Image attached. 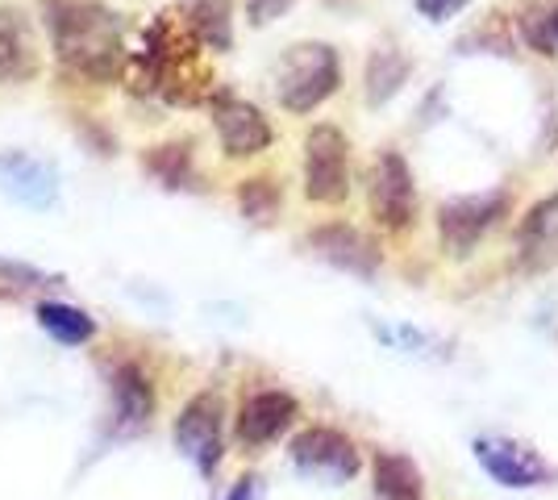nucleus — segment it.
<instances>
[{
    "label": "nucleus",
    "instance_id": "22",
    "mask_svg": "<svg viewBox=\"0 0 558 500\" xmlns=\"http://www.w3.org/2000/svg\"><path fill=\"white\" fill-rule=\"evenodd\" d=\"M279 188L267 180V175H255V180H242V188H238V205H242V214L251 217V221H271L279 214Z\"/></svg>",
    "mask_w": 558,
    "mask_h": 500
},
{
    "label": "nucleus",
    "instance_id": "12",
    "mask_svg": "<svg viewBox=\"0 0 558 500\" xmlns=\"http://www.w3.org/2000/svg\"><path fill=\"white\" fill-rule=\"evenodd\" d=\"M296 397L292 392H279V388H267V392H255L242 413H238V438L246 442V447H267V442H276L283 429L296 422Z\"/></svg>",
    "mask_w": 558,
    "mask_h": 500
},
{
    "label": "nucleus",
    "instance_id": "20",
    "mask_svg": "<svg viewBox=\"0 0 558 500\" xmlns=\"http://www.w3.org/2000/svg\"><path fill=\"white\" fill-rule=\"evenodd\" d=\"M142 163L150 167L167 188H192L196 184V171H192V146L187 143H163L155 146Z\"/></svg>",
    "mask_w": 558,
    "mask_h": 500
},
{
    "label": "nucleus",
    "instance_id": "11",
    "mask_svg": "<svg viewBox=\"0 0 558 500\" xmlns=\"http://www.w3.org/2000/svg\"><path fill=\"white\" fill-rule=\"evenodd\" d=\"M304 242H308V251H313L317 259L333 263V267H342L350 276H375V271H379V246H375L363 230L347 225V221L317 225Z\"/></svg>",
    "mask_w": 558,
    "mask_h": 500
},
{
    "label": "nucleus",
    "instance_id": "25",
    "mask_svg": "<svg viewBox=\"0 0 558 500\" xmlns=\"http://www.w3.org/2000/svg\"><path fill=\"white\" fill-rule=\"evenodd\" d=\"M417 4L421 17H429V22H450L454 13H463L471 0H413Z\"/></svg>",
    "mask_w": 558,
    "mask_h": 500
},
{
    "label": "nucleus",
    "instance_id": "23",
    "mask_svg": "<svg viewBox=\"0 0 558 500\" xmlns=\"http://www.w3.org/2000/svg\"><path fill=\"white\" fill-rule=\"evenodd\" d=\"M379 338L400 346V351H409V355H425V346H429V338L417 330H409V326H388V330H379Z\"/></svg>",
    "mask_w": 558,
    "mask_h": 500
},
{
    "label": "nucleus",
    "instance_id": "26",
    "mask_svg": "<svg viewBox=\"0 0 558 500\" xmlns=\"http://www.w3.org/2000/svg\"><path fill=\"white\" fill-rule=\"evenodd\" d=\"M226 500H255V479H238Z\"/></svg>",
    "mask_w": 558,
    "mask_h": 500
},
{
    "label": "nucleus",
    "instance_id": "4",
    "mask_svg": "<svg viewBox=\"0 0 558 500\" xmlns=\"http://www.w3.org/2000/svg\"><path fill=\"white\" fill-rule=\"evenodd\" d=\"M304 196L313 205H342L350 196V143L338 125L304 134Z\"/></svg>",
    "mask_w": 558,
    "mask_h": 500
},
{
    "label": "nucleus",
    "instance_id": "7",
    "mask_svg": "<svg viewBox=\"0 0 558 500\" xmlns=\"http://www.w3.org/2000/svg\"><path fill=\"white\" fill-rule=\"evenodd\" d=\"M475 459H480V467H484L496 484H505V488H537V484L550 479V463H546L534 447H525V442H517V438H505V434L475 438Z\"/></svg>",
    "mask_w": 558,
    "mask_h": 500
},
{
    "label": "nucleus",
    "instance_id": "9",
    "mask_svg": "<svg viewBox=\"0 0 558 500\" xmlns=\"http://www.w3.org/2000/svg\"><path fill=\"white\" fill-rule=\"evenodd\" d=\"M175 447L201 472H213L221 459V401L213 392L192 397L175 417Z\"/></svg>",
    "mask_w": 558,
    "mask_h": 500
},
{
    "label": "nucleus",
    "instance_id": "10",
    "mask_svg": "<svg viewBox=\"0 0 558 500\" xmlns=\"http://www.w3.org/2000/svg\"><path fill=\"white\" fill-rule=\"evenodd\" d=\"M213 125H217L221 150L230 159H251V155L271 146V125H267V118L258 113L251 100L217 96L213 100Z\"/></svg>",
    "mask_w": 558,
    "mask_h": 500
},
{
    "label": "nucleus",
    "instance_id": "24",
    "mask_svg": "<svg viewBox=\"0 0 558 500\" xmlns=\"http://www.w3.org/2000/svg\"><path fill=\"white\" fill-rule=\"evenodd\" d=\"M296 0H246V22L251 25H271L276 17H283Z\"/></svg>",
    "mask_w": 558,
    "mask_h": 500
},
{
    "label": "nucleus",
    "instance_id": "15",
    "mask_svg": "<svg viewBox=\"0 0 558 500\" xmlns=\"http://www.w3.org/2000/svg\"><path fill=\"white\" fill-rule=\"evenodd\" d=\"M409 75H413V59L396 47V42H379V47L367 54V72H363L367 105H372V109L388 105V100L409 84Z\"/></svg>",
    "mask_w": 558,
    "mask_h": 500
},
{
    "label": "nucleus",
    "instance_id": "16",
    "mask_svg": "<svg viewBox=\"0 0 558 500\" xmlns=\"http://www.w3.org/2000/svg\"><path fill=\"white\" fill-rule=\"evenodd\" d=\"M113 405L125 429L150 422V413H155V392H150V380L142 376V367L125 363V367L113 371Z\"/></svg>",
    "mask_w": 558,
    "mask_h": 500
},
{
    "label": "nucleus",
    "instance_id": "18",
    "mask_svg": "<svg viewBox=\"0 0 558 500\" xmlns=\"http://www.w3.org/2000/svg\"><path fill=\"white\" fill-rule=\"evenodd\" d=\"M38 326H43L50 338H59L63 346H80V342H88L96 333L93 317L84 309H71L63 301H43V305H38Z\"/></svg>",
    "mask_w": 558,
    "mask_h": 500
},
{
    "label": "nucleus",
    "instance_id": "8",
    "mask_svg": "<svg viewBox=\"0 0 558 500\" xmlns=\"http://www.w3.org/2000/svg\"><path fill=\"white\" fill-rule=\"evenodd\" d=\"M0 192L25 209H50L59 200V167L25 150H0Z\"/></svg>",
    "mask_w": 558,
    "mask_h": 500
},
{
    "label": "nucleus",
    "instance_id": "2",
    "mask_svg": "<svg viewBox=\"0 0 558 500\" xmlns=\"http://www.w3.org/2000/svg\"><path fill=\"white\" fill-rule=\"evenodd\" d=\"M342 84V63L338 50L329 42H296L279 59L276 72V96L288 113H313L317 105H326Z\"/></svg>",
    "mask_w": 558,
    "mask_h": 500
},
{
    "label": "nucleus",
    "instance_id": "19",
    "mask_svg": "<svg viewBox=\"0 0 558 500\" xmlns=\"http://www.w3.org/2000/svg\"><path fill=\"white\" fill-rule=\"evenodd\" d=\"M558 242V192L537 200L530 214L521 217V230H517V246L525 255H542Z\"/></svg>",
    "mask_w": 558,
    "mask_h": 500
},
{
    "label": "nucleus",
    "instance_id": "21",
    "mask_svg": "<svg viewBox=\"0 0 558 500\" xmlns=\"http://www.w3.org/2000/svg\"><path fill=\"white\" fill-rule=\"evenodd\" d=\"M550 9H555V4H546V0H530V4L517 13L521 38H525V47L537 50V54H558L555 34H550Z\"/></svg>",
    "mask_w": 558,
    "mask_h": 500
},
{
    "label": "nucleus",
    "instance_id": "14",
    "mask_svg": "<svg viewBox=\"0 0 558 500\" xmlns=\"http://www.w3.org/2000/svg\"><path fill=\"white\" fill-rule=\"evenodd\" d=\"M180 22L192 42L226 54L233 47V9L230 0H180Z\"/></svg>",
    "mask_w": 558,
    "mask_h": 500
},
{
    "label": "nucleus",
    "instance_id": "17",
    "mask_svg": "<svg viewBox=\"0 0 558 500\" xmlns=\"http://www.w3.org/2000/svg\"><path fill=\"white\" fill-rule=\"evenodd\" d=\"M375 497L379 500H425L421 492V472L404 454H375Z\"/></svg>",
    "mask_w": 558,
    "mask_h": 500
},
{
    "label": "nucleus",
    "instance_id": "28",
    "mask_svg": "<svg viewBox=\"0 0 558 500\" xmlns=\"http://www.w3.org/2000/svg\"><path fill=\"white\" fill-rule=\"evenodd\" d=\"M326 4H329V9H347L350 0H326Z\"/></svg>",
    "mask_w": 558,
    "mask_h": 500
},
{
    "label": "nucleus",
    "instance_id": "3",
    "mask_svg": "<svg viewBox=\"0 0 558 500\" xmlns=\"http://www.w3.org/2000/svg\"><path fill=\"white\" fill-rule=\"evenodd\" d=\"M509 214V192L492 188L475 196H454L438 209V242L450 259L475 255V246L484 242L488 230L500 225V217Z\"/></svg>",
    "mask_w": 558,
    "mask_h": 500
},
{
    "label": "nucleus",
    "instance_id": "13",
    "mask_svg": "<svg viewBox=\"0 0 558 500\" xmlns=\"http://www.w3.org/2000/svg\"><path fill=\"white\" fill-rule=\"evenodd\" d=\"M38 38L22 9L0 4V80L4 84H25L38 75Z\"/></svg>",
    "mask_w": 558,
    "mask_h": 500
},
{
    "label": "nucleus",
    "instance_id": "5",
    "mask_svg": "<svg viewBox=\"0 0 558 500\" xmlns=\"http://www.w3.org/2000/svg\"><path fill=\"white\" fill-rule=\"evenodd\" d=\"M367 209L384 230H409L417 217V184L400 150H379L367 171Z\"/></svg>",
    "mask_w": 558,
    "mask_h": 500
},
{
    "label": "nucleus",
    "instance_id": "27",
    "mask_svg": "<svg viewBox=\"0 0 558 500\" xmlns=\"http://www.w3.org/2000/svg\"><path fill=\"white\" fill-rule=\"evenodd\" d=\"M550 34H555V47H558V4L550 9Z\"/></svg>",
    "mask_w": 558,
    "mask_h": 500
},
{
    "label": "nucleus",
    "instance_id": "1",
    "mask_svg": "<svg viewBox=\"0 0 558 500\" xmlns=\"http://www.w3.org/2000/svg\"><path fill=\"white\" fill-rule=\"evenodd\" d=\"M50 29L54 59L75 75L113 80L125 63L121 22L105 0H38Z\"/></svg>",
    "mask_w": 558,
    "mask_h": 500
},
{
    "label": "nucleus",
    "instance_id": "6",
    "mask_svg": "<svg viewBox=\"0 0 558 500\" xmlns=\"http://www.w3.org/2000/svg\"><path fill=\"white\" fill-rule=\"evenodd\" d=\"M292 463L304 476L326 479V484H347L359 472V451H354L347 434L329 426H313L292 438Z\"/></svg>",
    "mask_w": 558,
    "mask_h": 500
}]
</instances>
